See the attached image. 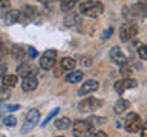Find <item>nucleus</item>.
Here are the masks:
<instances>
[{"mask_svg": "<svg viewBox=\"0 0 147 137\" xmlns=\"http://www.w3.org/2000/svg\"><path fill=\"white\" fill-rule=\"evenodd\" d=\"M78 3V0H61V11L69 12L71 9H74V6Z\"/></svg>", "mask_w": 147, "mask_h": 137, "instance_id": "obj_22", "label": "nucleus"}, {"mask_svg": "<svg viewBox=\"0 0 147 137\" xmlns=\"http://www.w3.org/2000/svg\"><path fill=\"white\" fill-rule=\"evenodd\" d=\"M64 26H67V27H72V26H77V25H80L81 20H80V17L77 15V14H67L66 17H64Z\"/></svg>", "mask_w": 147, "mask_h": 137, "instance_id": "obj_16", "label": "nucleus"}, {"mask_svg": "<svg viewBox=\"0 0 147 137\" xmlns=\"http://www.w3.org/2000/svg\"><path fill=\"white\" fill-rule=\"evenodd\" d=\"M17 73H18L20 76H23V78H28V76H35V73H37V67H35L32 63H28V61H25V63H22L20 66L17 67Z\"/></svg>", "mask_w": 147, "mask_h": 137, "instance_id": "obj_9", "label": "nucleus"}, {"mask_svg": "<svg viewBox=\"0 0 147 137\" xmlns=\"http://www.w3.org/2000/svg\"><path fill=\"white\" fill-rule=\"evenodd\" d=\"M138 85V82L135 79H130V78H124L123 81H117L115 82V91L118 94H123L127 88H135Z\"/></svg>", "mask_w": 147, "mask_h": 137, "instance_id": "obj_8", "label": "nucleus"}, {"mask_svg": "<svg viewBox=\"0 0 147 137\" xmlns=\"http://www.w3.org/2000/svg\"><path fill=\"white\" fill-rule=\"evenodd\" d=\"M138 53H140V58H141V59H146V58H147V47H146V46H140Z\"/></svg>", "mask_w": 147, "mask_h": 137, "instance_id": "obj_29", "label": "nucleus"}, {"mask_svg": "<svg viewBox=\"0 0 147 137\" xmlns=\"http://www.w3.org/2000/svg\"><path fill=\"white\" fill-rule=\"evenodd\" d=\"M38 85V79L35 76H28V78H23V84H22V88L23 91H32L37 88Z\"/></svg>", "mask_w": 147, "mask_h": 137, "instance_id": "obj_12", "label": "nucleus"}, {"mask_svg": "<svg viewBox=\"0 0 147 137\" xmlns=\"http://www.w3.org/2000/svg\"><path fill=\"white\" fill-rule=\"evenodd\" d=\"M90 123V126H94V125H103V123L107 122V119L106 117H96V116H92L89 117V120H87Z\"/></svg>", "mask_w": 147, "mask_h": 137, "instance_id": "obj_24", "label": "nucleus"}, {"mask_svg": "<svg viewBox=\"0 0 147 137\" xmlns=\"http://www.w3.org/2000/svg\"><path fill=\"white\" fill-rule=\"evenodd\" d=\"M9 9H11V3H9V0H0V15H5Z\"/></svg>", "mask_w": 147, "mask_h": 137, "instance_id": "obj_25", "label": "nucleus"}, {"mask_svg": "<svg viewBox=\"0 0 147 137\" xmlns=\"http://www.w3.org/2000/svg\"><path fill=\"white\" fill-rule=\"evenodd\" d=\"M18 108H20V105H11V107H6L8 111H17Z\"/></svg>", "mask_w": 147, "mask_h": 137, "instance_id": "obj_35", "label": "nucleus"}, {"mask_svg": "<svg viewBox=\"0 0 147 137\" xmlns=\"http://www.w3.org/2000/svg\"><path fill=\"white\" fill-rule=\"evenodd\" d=\"M18 17H20V11H18V9H9V11L3 15V20L6 25H14V23L18 21Z\"/></svg>", "mask_w": 147, "mask_h": 137, "instance_id": "obj_14", "label": "nucleus"}, {"mask_svg": "<svg viewBox=\"0 0 147 137\" xmlns=\"http://www.w3.org/2000/svg\"><path fill=\"white\" fill-rule=\"evenodd\" d=\"M83 79V72L81 70H71V73H67L66 81L71 82V84H77Z\"/></svg>", "mask_w": 147, "mask_h": 137, "instance_id": "obj_17", "label": "nucleus"}, {"mask_svg": "<svg viewBox=\"0 0 147 137\" xmlns=\"http://www.w3.org/2000/svg\"><path fill=\"white\" fill-rule=\"evenodd\" d=\"M3 81V87H8V88H11V87H14L17 84V76L16 75H5L2 78Z\"/></svg>", "mask_w": 147, "mask_h": 137, "instance_id": "obj_21", "label": "nucleus"}, {"mask_svg": "<svg viewBox=\"0 0 147 137\" xmlns=\"http://www.w3.org/2000/svg\"><path fill=\"white\" fill-rule=\"evenodd\" d=\"M55 57H57V52H55V50H52V49L46 50V52L41 55V58H40V67L45 68V70L52 68L54 64H55Z\"/></svg>", "mask_w": 147, "mask_h": 137, "instance_id": "obj_6", "label": "nucleus"}, {"mask_svg": "<svg viewBox=\"0 0 147 137\" xmlns=\"http://www.w3.org/2000/svg\"><path fill=\"white\" fill-rule=\"evenodd\" d=\"M112 32H113V27H107L104 32H103V35H101V38L103 40H106V38H109L110 35H112Z\"/></svg>", "mask_w": 147, "mask_h": 137, "instance_id": "obj_30", "label": "nucleus"}, {"mask_svg": "<svg viewBox=\"0 0 147 137\" xmlns=\"http://www.w3.org/2000/svg\"><path fill=\"white\" fill-rule=\"evenodd\" d=\"M103 11H104L103 3L94 2V0H86V2H83L80 5V12L83 14V15H86V17L95 18V17H98Z\"/></svg>", "mask_w": 147, "mask_h": 137, "instance_id": "obj_1", "label": "nucleus"}, {"mask_svg": "<svg viewBox=\"0 0 147 137\" xmlns=\"http://www.w3.org/2000/svg\"><path fill=\"white\" fill-rule=\"evenodd\" d=\"M92 130V126H90V123L87 122V120H77V122H74V128H72V131H74V136L75 137H87L89 136V132Z\"/></svg>", "mask_w": 147, "mask_h": 137, "instance_id": "obj_4", "label": "nucleus"}, {"mask_svg": "<svg viewBox=\"0 0 147 137\" xmlns=\"http://www.w3.org/2000/svg\"><path fill=\"white\" fill-rule=\"evenodd\" d=\"M20 14H23V15L18 17V20L23 21V23H26V21H31L32 18L37 15V9L32 8V6H25V8H23V12H20Z\"/></svg>", "mask_w": 147, "mask_h": 137, "instance_id": "obj_13", "label": "nucleus"}, {"mask_svg": "<svg viewBox=\"0 0 147 137\" xmlns=\"http://www.w3.org/2000/svg\"><path fill=\"white\" fill-rule=\"evenodd\" d=\"M75 64H77V61L74 58L66 57V58L61 59V68H63V70H67V72L74 70V68H75Z\"/></svg>", "mask_w": 147, "mask_h": 137, "instance_id": "obj_19", "label": "nucleus"}, {"mask_svg": "<svg viewBox=\"0 0 147 137\" xmlns=\"http://www.w3.org/2000/svg\"><path fill=\"white\" fill-rule=\"evenodd\" d=\"M57 113H58V108H55V110H54V111H52V113H51V114H49V116H48V117H46V120H45L43 123H41V126H45V125H46V123H48V122H49V120H51V119H52V117H54V116H55V114H57Z\"/></svg>", "mask_w": 147, "mask_h": 137, "instance_id": "obj_31", "label": "nucleus"}, {"mask_svg": "<svg viewBox=\"0 0 147 137\" xmlns=\"http://www.w3.org/2000/svg\"><path fill=\"white\" fill-rule=\"evenodd\" d=\"M98 82L94 81V79H87L84 84H83L80 87V90H78V94L80 96H84V94H89L92 93V91H95V90H98Z\"/></svg>", "mask_w": 147, "mask_h": 137, "instance_id": "obj_11", "label": "nucleus"}, {"mask_svg": "<svg viewBox=\"0 0 147 137\" xmlns=\"http://www.w3.org/2000/svg\"><path fill=\"white\" fill-rule=\"evenodd\" d=\"M0 137H2V136H0Z\"/></svg>", "mask_w": 147, "mask_h": 137, "instance_id": "obj_39", "label": "nucleus"}, {"mask_svg": "<svg viewBox=\"0 0 147 137\" xmlns=\"http://www.w3.org/2000/svg\"><path fill=\"white\" fill-rule=\"evenodd\" d=\"M142 125H144V122H142V119L140 117V114H136V113L127 114L126 122H124V126H126V130H127L129 132H136V131H140Z\"/></svg>", "mask_w": 147, "mask_h": 137, "instance_id": "obj_3", "label": "nucleus"}, {"mask_svg": "<svg viewBox=\"0 0 147 137\" xmlns=\"http://www.w3.org/2000/svg\"><path fill=\"white\" fill-rule=\"evenodd\" d=\"M136 34H138V27H136L135 25L127 23V25H123V27L119 29V40L126 43V41L132 40Z\"/></svg>", "mask_w": 147, "mask_h": 137, "instance_id": "obj_7", "label": "nucleus"}, {"mask_svg": "<svg viewBox=\"0 0 147 137\" xmlns=\"http://www.w3.org/2000/svg\"><path fill=\"white\" fill-rule=\"evenodd\" d=\"M60 137H63V136H60Z\"/></svg>", "mask_w": 147, "mask_h": 137, "instance_id": "obj_38", "label": "nucleus"}, {"mask_svg": "<svg viewBox=\"0 0 147 137\" xmlns=\"http://www.w3.org/2000/svg\"><path fill=\"white\" fill-rule=\"evenodd\" d=\"M55 128H58V130H67V128H71V119L69 117H60L55 120Z\"/></svg>", "mask_w": 147, "mask_h": 137, "instance_id": "obj_20", "label": "nucleus"}, {"mask_svg": "<svg viewBox=\"0 0 147 137\" xmlns=\"http://www.w3.org/2000/svg\"><path fill=\"white\" fill-rule=\"evenodd\" d=\"M3 123H5L6 126H16L17 119L14 117V116H8V117H5V119H3Z\"/></svg>", "mask_w": 147, "mask_h": 137, "instance_id": "obj_26", "label": "nucleus"}, {"mask_svg": "<svg viewBox=\"0 0 147 137\" xmlns=\"http://www.w3.org/2000/svg\"><path fill=\"white\" fill-rule=\"evenodd\" d=\"M141 137H147V128L144 125L141 126Z\"/></svg>", "mask_w": 147, "mask_h": 137, "instance_id": "obj_36", "label": "nucleus"}, {"mask_svg": "<svg viewBox=\"0 0 147 137\" xmlns=\"http://www.w3.org/2000/svg\"><path fill=\"white\" fill-rule=\"evenodd\" d=\"M121 75L124 78H129V75H130V67H129L127 63L124 64V66H121Z\"/></svg>", "mask_w": 147, "mask_h": 137, "instance_id": "obj_27", "label": "nucleus"}, {"mask_svg": "<svg viewBox=\"0 0 147 137\" xmlns=\"http://www.w3.org/2000/svg\"><path fill=\"white\" fill-rule=\"evenodd\" d=\"M100 107H101V100L95 99V98H86L84 100H81V102H80V105H78L80 111H83V113L95 111V110H98Z\"/></svg>", "mask_w": 147, "mask_h": 137, "instance_id": "obj_5", "label": "nucleus"}, {"mask_svg": "<svg viewBox=\"0 0 147 137\" xmlns=\"http://www.w3.org/2000/svg\"><path fill=\"white\" fill-rule=\"evenodd\" d=\"M11 98V90L8 87H0V104Z\"/></svg>", "mask_w": 147, "mask_h": 137, "instance_id": "obj_23", "label": "nucleus"}, {"mask_svg": "<svg viewBox=\"0 0 147 137\" xmlns=\"http://www.w3.org/2000/svg\"><path fill=\"white\" fill-rule=\"evenodd\" d=\"M52 0H40V3H43V5H49Z\"/></svg>", "mask_w": 147, "mask_h": 137, "instance_id": "obj_37", "label": "nucleus"}, {"mask_svg": "<svg viewBox=\"0 0 147 137\" xmlns=\"http://www.w3.org/2000/svg\"><path fill=\"white\" fill-rule=\"evenodd\" d=\"M109 57H110V61L115 63V64H118L119 67L124 66V64L127 63V58H126V55H124L121 52V49L119 47H112L110 49V53H109Z\"/></svg>", "mask_w": 147, "mask_h": 137, "instance_id": "obj_10", "label": "nucleus"}, {"mask_svg": "<svg viewBox=\"0 0 147 137\" xmlns=\"http://www.w3.org/2000/svg\"><path fill=\"white\" fill-rule=\"evenodd\" d=\"M38 122H40V111L37 108L29 110L28 114H26L25 123H23V126H22V132H23V134H28V132L32 131L37 126V123H38Z\"/></svg>", "mask_w": 147, "mask_h": 137, "instance_id": "obj_2", "label": "nucleus"}, {"mask_svg": "<svg viewBox=\"0 0 147 137\" xmlns=\"http://www.w3.org/2000/svg\"><path fill=\"white\" fill-rule=\"evenodd\" d=\"M130 107V104H129V100H126V99H119L117 104H115V107H113V110H115V113L117 114H121V113H124L126 110Z\"/></svg>", "mask_w": 147, "mask_h": 137, "instance_id": "obj_18", "label": "nucleus"}, {"mask_svg": "<svg viewBox=\"0 0 147 137\" xmlns=\"http://www.w3.org/2000/svg\"><path fill=\"white\" fill-rule=\"evenodd\" d=\"M6 75V66L5 64H0V78H3Z\"/></svg>", "mask_w": 147, "mask_h": 137, "instance_id": "obj_34", "label": "nucleus"}, {"mask_svg": "<svg viewBox=\"0 0 147 137\" xmlns=\"http://www.w3.org/2000/svg\"><path fill=\"white\" fill-rule=\"evenodd\" d=\"M26 52H28V55H29L31 58H35V57H37V50H35L34 47H31V46L26 49Z\"/></svg>", "mask_w": 147, "mask_h": 137, "instance_id": "obj_32", "label": "nucleus"}, {"mask_svg": "<svg viewBox=\"0 0 147 137\" xmlns=\"http://www.w3.org/2000/svg\"><path fill=\"white\" fill-rule=\"evenodd\" d=\"M90 137H107V134H106L104 131H95L94 134H89Z\"/></svg>", "mask_w": 147, "mask_h": 137, "instance_id": "obj_33", "label": "nucleus"}, {"mask_svg": "<svg viewBox=\"0 0 147 137\" xmlns=\"http://www.w3.org/2000/svg\"><path fill=\"white\" fill-rule=\"evenodd\" d=\"M8 55V49H6V46H5L3 43H0V61L2 59H5V57Z\"/></svg>", "mask_w": 147, "mask_h": 137, "instance_id": "obj_28", "label": "nucleus"}, {"mask_svg": "<svg viewBox=\"0 0 147 137\" xmlns=\"http://www.w3.org/2000/svg\"><path fill=\"white\" fill-rule=\"evenodd\" d=\"M11 55H12V58L14 59H17V61H22L23 58H25V55H26V49L23 47V46H12V49H11Z\"/></svg>", "mask_w": 147, "mask_h": 137, "instance_id": "obj_15", "label": "nucleus"}]
</instances>
